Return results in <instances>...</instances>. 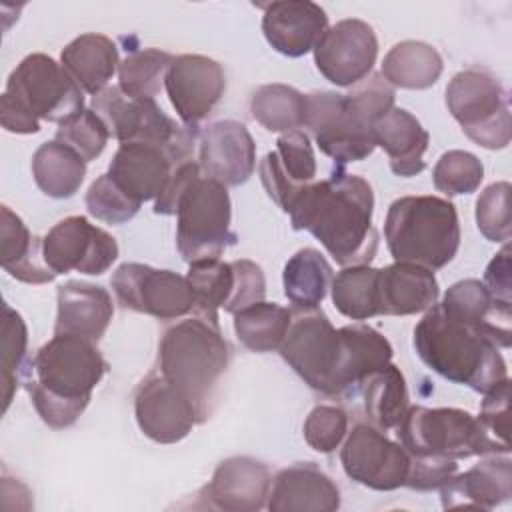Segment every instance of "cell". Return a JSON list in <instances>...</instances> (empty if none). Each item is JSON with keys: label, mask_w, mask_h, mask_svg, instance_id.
Instances as JSON below:
<instances>
[{"label": "cell", "mask_w": 512, "mask_h": 512, "mask_svg": "<svg viewBox=\"0 0 512 512\" xmlns=\"http://www.w3.org/2000/svg\"><path fill=\"white\" fill-rule=\"evenodd\" d=\"M444 70L438 50L420 40L394 44L382 60V78L392 88L426 90L434 86Z\"/></svg>", "instance_id": "obj_33"}, {"label": "cell", "mask_w": 512, "mask_h": 512, "mask_svg": "<svg viewBox=\"0 0 512 512\" xmlns=\"http://www.w3.org/2000/svg\"><path fill=\"white\" fill-rule=\"evenodd\" d=\"M174 56L160 48L130 52L118 66V88L130 98H154Z\"/></svg>", "instance_id": "obj_41"}, {"label": "cell", "mask_w": 512, "mask_h": 512, "mask_svg": "<svg viewBox=\"0 0 512 512\" xmlns=\"http://www.w3.org/2000/svg\"><path fill=\"white\" fill-rule=\"evenodd\" d=\"M32 176L36 186L50 198L74 196L86 176V162L60 140L38 146L32 156Z\"/></svg>", "instance_id": "obj_34"}, {"label": "cell", "mask_w": 512, "mask_h": 512, "mask_svg": "<svg viewBox=\"0 0 512 512\" xmlns=\"http://www.w3.org/2000/svg\"><path fill=\"white\" fill-rule=\"evenodd\" d=\"M272 486L270 470L250 456H232L220 462L210 482L198 492L208 508L224 512H258L266 508Z\"/></svg>", "instance_id": "obj_20"}, {"label": "cell", "mask_w": 512, "mask_h": 512, "mask_svg": "<svg viewBox=\"0 0 512 512\" xmlns=\"http://www.w3.org/2000/svg\"><path fill=\"white\" fill-rule=\"evenodd\" d=\"M106 372L108 362L92 340L54 334L28 362L22 384L40 420L64 430L82 416Z\"/></svg>", "instance_id": "obj_2"}, {"label": "cell", "mask_w": 512, "mask_h": 512, "mask_svg": "<svg viewBox=\"0 0 512 512\" xmlns=\"http://www.w3.org/2000/svg\"><path fill=\"white\" fill-rule=\"evenodd\" d=\"M510 182H494L476 200V226L490 242L506 244L512 234L510 224Z\"/></svg>", "instance_id": "obj_45"}, {"label": "cell", "mask_w": 512, "mask_h": 512, "mask_svg": "<svg viewBox=\"0 0 512 512\" xmlns=\"http://www.w3.org/2000/svg\"><path fill=\"white\" fill-rule=\"evenodd\" d=\"M134 416L144 436L158 444L184 440L198 420L194 404L154 370L136 388Z\"/></svg>", "instance_id": "obj_18"}, {"label": "cell", "mask_w": 512, "mask_h": 512, "mask_svg": "<svg viewBox=\"0 0 512 512\" xmlns=\"http://www.w3.org/2000/svg\"><path fill=\"white\" fill-rule=\"evenodd\" d=\"M338 332L342 338L338 396L356 394L374 370L392 360L394 348L386 336L368 324H348L338 328Z\"/></svg>", "instance_id": "obj_30"}, {"label": "cell", "mask_w": 512, "mask_h": 512, "mask_svg": "<svg viewBox=\"0 0 512 512\" xmlns=\"http://www.w3.org/2000/svg\"><path fill=\"white\" fill-rule=\"evenodd\" d=\"M348 432V414L334 404H318L304 420L302 434L306 444L320 452H334Z\"/></svg>", "instance_id": "obj_47"}, {"label": "cell", "mask_w": 512, "mask_h": 512, "mask_svg": "<svg viewBox=\"0 0 512 512\" xmlns=\"http://www.w3.org/2000/svg\"><path fill=\"white\" fill-rule=\"evenodd\" d=\"M2 412L8 410L14 392L24 380L26 350H28V330L22 316L10 308L2 306Z\"/></svg>", "instance_id": "obj_42"}, {"label": "cell", "mask_w": 512, "mask_h": 512, "mask_svg": "<svg viewBox=\"0 0 512 512\" xmlns=\"http://www.w3.org/2000/svg\"><path fill=\"white\" fill-rule=\"evenodd\" d=\"M186 280L190 284L198 316L218 322V310L226 308L234 292L232 262H222L220 258L194 262L188 268Z\"/></svg>", "instance_id": "obj_39"}, {"label": "cell", "mask_w": 512, "mask_h": 512, "mask_svg": "<svg viewBox=\"0 0 512 512\" xmlns=\"http://www.w3.org/2000/svg\"><path fill=\"white\" fill-rule=\"evenodd\" d=\"M378 268L370 264L344 266L332 280V302L340 314L350 320H368L378 316L376 294Z\"/></svg>", "instance_id": "obj_40"}, {"label": "cell", "mask_w": 512, "mask_h": 512, "mask_svg": "<svg viewBox=\"0 0 512 512\" xmlns=\"http://www.w3.org/2000/svg\"><path fill=\"white\" fill-rule=\"evenodd\" d=\"M164 88L178 118L188 128H196L212 114L226 92L222 66L202 54L174 56L164 76Z\"/></svg>", "instance_id": "obj_17"}, {"label": "cell", "mask_w": 512, "mask_h": 512, "mask_svg": "<svg viewBox=\"0 0 512 512\" xmlns=\"http://www.w3.org/2000/svg\"><path fill=\"white\" fill-rule=\"evenodd\" d=\"M198 166L220 184L240 186L256 168V144L248 128L236 120H220L198 136Z\"/></svg>", "instance_id": "obj_19"}, {"label": "cell", "mask_w": 512, "mask_h": 512, "mask_svg": "<svg viewBox=\"0 0 512 512\" xmlns=\"http://www.w3.org/2000/svg\"><path fill=\"white\" fill-rule=\"evenodd\" d=\"M262 32L266 42L288 58L314 50L328 28L324 8L310 0H278L262 6Z\"/></svg>", "instance_id": "obj_22"}, {"label": "cell", "mask_w": 512, "mask_h": 512, "mask_svg": "<svg viewBox=\"0 0 512 512\" xmlns=\"http://www.w3.org/2000/svg\"><path fill=\"white\" fill-rule=\"evenodd\" d=\"M230 360L232 348L220 324L202 316L168 326L158 344V372L194 404L200 422L210 414L214 388Z\"/></svg>", "instance_id": "obj_6"}, {"label": "cell", "mask_w": 512, "mask_h": 512, "mask_svg": "<svg viewBox=\"0 0 512 512\" xmlns=\"http://www.w3.org/2000/svg\"><path fill=\"white\" fill-rule=\"evenodd\" d=\"M364 396V410L372 426L380 430H392L400 424L408 410V388L404 374L398 366L388 362L374 370L360 386Z\"/></svg>", "instance_id": "obj_36"}, {"label": "cell", "mask_w": 512, "mask_h": 512, "mask_svg": "<svg viewBox=\"0 0 512 512\" xmlns=\"http://www.w3.org/2000/svg\"><path fill=\"white\" fill-rule=\"evenodd\" d=\"M0 122L6 132L14 134H36L40 130V120L28 114L6 94L0 98Z\"/></svg>", "instance_id": "obj_51"}, {"label": "cell", "mask_w": 512, "mask_h": 512, "mask_svg": "<svg viewBox=\"0 0 512 512\" xmlns=\"http://www.w3.org/2000/svg\"><path fill=\"white\" fill-rule=\"evenodd\" d=\"M484 180V166L482 162L466 150H448L444 152L434 170L432 182L438 192L446 196L458 194H472Z\"/></svg>", "instance_id": "obj_43"}, {"label": "cell", "mask_w": 512, "mask_h": 512, "mask_svg": "<svg viewBox=\"0 0 512 512\" xmlns=\"http://www.w3.org/2000/svg\"><path fill=\"white\" fill-rule=\"evenodd\" d=\"M6 96L38 120L66 122L84 110V92L54 58L42 52L28 54L10 72Z\"/></svg>", "instance_id": "obj_11"}, {"label": "cell", "mask_w": 512, "mask_h": 512, "mask_svg": "<svg viewBox=\"0 0 512 512\" xmlns=\"http://www.w3.org/2000/svg\"><path fill=\"white\" fill-rule=\"evenodd\" d=\"M312 52L318 72L328 82L348 88L366 80L372 72L378 40L368 22L346 18L326 28Z\"/></svg>", "instance_id": "obj_16"}, {"label": "cell", "mask_w": 512, "mask_h": 512, "mask_svg": "<svg viewBox=\"0 0 512 512\" xmlns=\"http://www.w3.org/2000/svg\"><path fill=\"white\" fill-rule=\"evenodd\" d=\"M42 254L56 276L72 270L98 276L116 262L118 242L86 216H68L42 238Z\"/></svg>", "instance_id": "obj_15"}, {"label": "cell", "mask_w": 512, "mask_h": 512, "mask_svg": "<svg viewBox=\"0 0 512 512\" xmlns=\"http://www.w3.org/2000/svg\"><path fill=\"white\" fill-rule=\"evenodd\" d=\"M372 212V186L342 166L328 178L302 186L286 210L292 228L308 230L340 266L370 264L374 258L378 232Z\"/></svg>", "instance_id": "obj_1"}, {"label": "cell", "mask_w": 512, "mask_h": 512, "mask_svg": "<svg viewBox=\"0 0 512 512\" xmlns=\"http://www.w3.org/2000/svg\"><path fill=\"white\" fill-rule=\"evenodd\" d=\"M384 238L394 262L444 268L460 248L456 206L432 194L402 196L388 208Z\"/></svg>", "instance_id": "obj_7"}, {"label": "cell", "mask_w": 512, "mask_h": 512, "mask_svg": "<svg viewBox=\"0 0 512 512\" xmlns=\"http://www.w3.org/2000/svg\"><path fill=\"white\" fill-rule=\"evenodd\" d=\"M484 286L492 294L494 300L512 304V284H510V246L508 242L502 246V250L490 260L484 272Z\"/></svg>", "instance_id": "obj_50"}, {"label": "cell", "mask_w": 512, "mask_h": 512, "mask_svg": "<svg viewBox=\"0 0 512 512\" xmlns=\"http://www.w3.org/2000/svg\"><path fill=\"white\" fill-rule=\"evenodd\" d=\"M86 210L90 216H94L100 222L106 224H124L128 220H132L140 206L138 202L130 200L112 180L110 176L104 172L100 174L88 188L86 192Z\"/></svg>", "instance_id": "obj_46"}, {"label": "cell", "mask_w": 512, "mask_h": 512, "mask_svg": "<svg viewBox=\"0 0 512 512\" xmlns=\"http://www.w3.org/2000/svg\"><path fill=\"white\" fill-rule=\"evenodd\" d=\"M250 112L270 132H292L304 126L306 94L288 84H264L252 94Z\"/></svg>", "instance_id": "obj_38"}, {"label": "cell", "mask_w": 512, "mask_h": 512, "mask_svg": "<svg viewBox=\"0 0 512 512\" xmlns=\"http://www.w3.org/2000/svg\"><path fill=\"white\" fill-rule=\"evenodd\" d=\"M316 178V156L310 138L302 130L284 132L276 140V150L260 162V180L266 194L282 212L288 210L302 186Z\"/></svg>", "instance_id": "obj_23"}, {"label": "cell", "mask_w": 512, "mask_h": 512, "mask_svg": "<svg viewBox=\"0 0 512 512\" xmlns=\"http://www.w3.org/2000/svg\"><path fill=\"white\" fill-rule=\"evenodd\" d=\"M92 110L120 142H146L170 150L178 162L190 160L196 130L166 116L154 98H130L118 86H108L92 98Z\"/></svg>", "instance_id": "obj_10"}, {"label": "cell", "mask_w": 512, "mask_h": 512, "mask_svg": "<svg viewBox=\"0 0 512 512\" xmlns=\"http://www.w3.org/2000/svg\"><path fill=\"white\" fill-rule=\"evenodd\" d=\"M108 138L110 130L106 122L92 108H84L76 116L62 122L56 130V140L72 148L86 164L104 152Z\"/></svg>", "instance_id": "obj_44"}, {"label": "cell", "mask_w": 512, "mask_h": 512, "mask_svg": "<svg viewBox=\"0 0 512 512\" xmlns=\"http://www.w3.org/2000/svg\"><path fill=\"white\" fill-rule=\"evenodd\" d=\"M110 284L122 308L158 320H176L194 310V296L186 276L172 270L124 262L114 270Z\"/></svg>", "instance_id": "obj_13"}, {"label": "cell", "mask_w": 512, "mask_h": 512, "mask_svg": "<svg viewBox=\"0 0 512 512\" xmlns=\"http://www.w3.org/2000/svg\"><path fill=\"white\" fill-rule=\"evenodd\" d=\"M446 108L478 146L502 150L510 144L508 92L490 70L472 66L454 74L446 86Z\"/></svg>", "instance_id": "obj_9"}, {"label": "cell", "mask_w": 512, "mask_h": 512, "mask_svg": "<svg viewBox=\"0 0 512 512\" xmlns=\"http://www.w3.org/2000/svg\"><path fill=\"white\" fill-rule=\"evenodd\" d=\"M478 420L502 446L510 448L508 442V420H510V378L496 384L484 394Z\"/></svg>", "instance_id": "obj_49"}, {"label": "cell", "mask_w": 512, "mask_h": 512, "mask_svg": "<svg viewBox=\"0 0 512 512\" xmlns=\"http://www.w3.org/2000/svg\"><path fill=\"white\" fill-rule=\"evenodd\" d=\"M58 312L54 334H74L98 342L108 330L114 304L106 288L90 282L70 280L58 286Z\"/></svg>", "instance_id": "obj_27"}, {"label": "cell", "mask_w": 512, "mask_h": 512, "mask_svg": "<svg viewBox=\"0 0 512 512\" xmlns=\"http://www.w3.org/2000/svg\"><path fill=\"white\" fill-rule=\"evenodd\" d=\"M344 474L370 490L392 492L406 486L410 454L372 424H356L340 450Z\"/></svg>", "instance_id": "obj_14"}, {"label": "cell", "mask_w": 512, "mask_h": 512, "mask_svg": "<svg viewBox=\"0 0 512 512\" xmlns=\"http://www.w3.org/2000/svg\"><path fill=\"white\" fill-rule=\"evenodd\" d=\"M270 512H334L340 508V490L314 462L282 468L270 486Z\"/></svg>", "instance_id": "obj_25"}, {"label": "cell", "mask_w": 512, "mask_h": 512, "mask_svg": "<svg viewBox=\"0 0 512 512\" xmlns=\"http://www.w3.org/2000/svg\"><path fill=\"white\" fill-rule=\"evenodd\" d=\"M414 348L430 370L480 394L508 378L496 340L486 330L448 316L440 304L428 308L414 326Z\"/></svg>", "instance_id": "obj_5"}, {"label": "cell", "mask_w": 512, "mask_h": 512, "mask_svg": "<svg viewBox=\"0 0 512 512\" xmlns=\"http://www.w3.org/2000/svg\"><path fill=\"white\" fill-rule=\"evenodd\" d=\"M394 108V88L378 74L356 84L350 94L316 90L306 94L304 126L316 146L336 164L360 162L374 148V124Z\"/></svg>", "instance_id": "obj_4"}, {"label": "cell", "mask_w": 512, "mask_h": 512, "mask_svg": "<svg viewBox=\"0 0 512 512\" xmlns=\"http://www.w3.org/2000/svg\"><path fill=\"white\" fill-rule=\"evenodd\" d=\"M330 282L332 266L316 248H300L284 264V296L300 312L318 308L326 298Z\"/></svg>", "instance_id": "obj_35"}, {"label": "cell", "mask_w": 512, "mask_h": 512, "mask_svg": "<svg viewBox=\"0 0 512 512\" xmlns=\"http://www.w3.org/2000/svg\"><path fill=\"white\" fill-rule=\"evenodd\" d=\"M278 350L284 362L312 390L324 396H338L342 338L320 308L300 312Z\"/></svg>", "instance_id": "obj_12"}, {"label": "cell", "mask_w": 512, "mask_h": 512, "mask_svg": "<svg viewBox=\"0 0 512 512\" xmlns=\"http://www.w3.org/2000/svg\"><path fill=\"white\" fill-rule=\"evenodd\" d=\"M292 324V312L276 302H256L234 312V332L252 352L278 350Z\"/></svg>", "instance_id": "obj_37"}, {"label": "cell", "mask_w": 512, "mask_h": 512, "mask_svg": "<svg viewBox=\"0 0 512 512\" xmlns=\"http://www.w3.org/2000/svg\"><path fill=\"white\" fill-rule=\"evenodd\" d=\"M374 142L390 160V170L396 176L410 178L426 168L424 152L428 150L430 134L420 120L404 108H392L374 124Z\"/></svg>", "instance_id": "obj_29"}, {"label": "cell", "mask_w": 512, "mask_h": 512, "mask_svg": "<svg viewBox=\"0 0 512 512\" xmlns=\"http://www.w3.org/2000/svg\"><path fill=\"white\" fill-rule=\"evenodd\" d=\"M378 314L410 316L426 312L438 302L440 286L434 270L410 262H394L378 268Z\"/></svg>", "instance_id": "obj_26"}, {"label": "cell", "mask_w": 512, "mask_h": 512, "mask_svg": "<svg viewBox=\"0 0 512 512\" xmlns=\"http://www.w3.org/2000/svg\"><path fill=\"white\" fill-rule=\"evenodd\" d=\"M60 62L82 92L90 96L108 88V82L120 66L116 44L96 32L80 34L68 42L60 52Z\"/></svg>", "instance_id": "obj_31"}, {"label": "cell", "mask_w": 512, "mask_h": 512, "mask_svg": "<svg viewBox=\"0 0 512 512\" xmlns=\"http://www.w3.org/2000/svg\"><path fill=\"white\" fill-rule=\"evenodd\" d=\"M396 436L414 458L458 462L470 456L510 454V448L494 440L476 416L460 408L408 406Z\"/></svg>", "instance_id": "obj_8"}, {"label": "cell", "mask_w": 512, "mask_h": 512, "mask_svg": "<svg viewBox=\"0 0 512 512\" xmlns=\"http://www.w3.org/2000/svg\"><path fill=\"white\" fill-rule=\"evenodd\" d=\"M510 306L494 300L484 282L476 278L454 282L440 302L448 316L486 330L498 348H510Z\"/></svg>", "instance_id": "obj_28"}, {"label": "cell", "mask_w": 512, "mask_h": 512, "mask_svg": "<svg viewBox=\"0 0 512 512\" xmlns=\"http://www.w3.org/2000/svg\"><path fill=\"white\" fill-rule=\"evenodd\" d=\"M512 496V462L508 454H490L440 486L442 508L492 510Z\"/></svg>", "instance_id": "obj_24"}, {"label": "cell", "mask_w": 512, "mask_h": 512, "mask_svg": "<svg viewBox=\"0 0 512 512\" xmlns=\"http://www.w3.org/2000/svg\"><path fill=\"white\" fill-rule=\"evenodd\" d=\"M154 212L176 214V248L184 262L220 258L238 242L232 232V202L228 188L202 174L198 162L178 164L166 190L154 200Z\"/></svg>", "instance_id": "obj_3"}, {"label": "cell", "mask_w": 512, "mask_h": 512, "mask_svg": "<svg viewBox=\"0 0 512 512\" xmlns=\"http://www.w3.org/2000/svg\"><path fill=\"white\" fill-rule=\"evenodd\" d=\"M178 164L182 162L162 146L126 142L116 150L106 174L130 200L142 204L166 190Z\"/></svg>", "instance_id": "obj_21"}, {"label": "cell", "mask_w": 512, "mask_h": 512, "mask_svg": "<svg viewBox=\"0 0 512 512\" xmlns=\"http://www.w3.org/2000/svg\"><path fill=\"white\" fill-rule=\"evenodd\" d=\"M0 220V262L16 280L26 284H46L56 278L42 254V238L30 234L22 218L2 206Z\"/></svg>", "instance_id": "obj_32"}, {"label": "cell", "mask_w": 512, "mask_h": 512, "mask_svg": "<svg viewBox=\"0 0 512 512\" xmlns=\"http://www.w3.org/2000/svg\"><path fill=\"white\" fill-rule=\"evenodd\" d=\"M232 268H234V292L230 302L224 308V312H230V314L250 304L262 302L266 294L264 272L256 262L240 258V260H232Z\"/></svg>", "instance_id": "obj_48"}]
</instances>
